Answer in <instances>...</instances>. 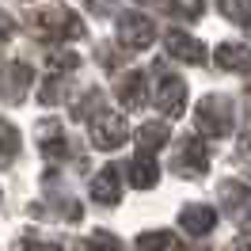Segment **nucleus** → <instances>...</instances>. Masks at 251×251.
<instances>
[{
  "label": "nucleus",
  "instance_id": "nucleus-4",
  "mask_svg": "<svg viewBox=\"0 0 251 251\" xmlns=\"http://www.w3.org/2000/svg\"><path fill=\"white\" fill-rule=\"evenodd\" d=\"M92 141L95 149H118L126 141V118L118 114H99L92 122Z\"/></svg>",
  "mask_w": 251,
  "mask_h": 251
},
{
  "label": "nucleus",
  "instance_id": "nucleus-1",
  "mask_svg": "<svg viewBox=\"0 0 251 251\" xmlns=\"http://www.w3.org/2000/svg\"><path fill=\"white\" fill-rule=\"evenodd\" d=\"M31 27L46 38H80L84 34V23H80L76 12H69L65 4H50V8H38L31 16Z\"/></svg>",
  "mask_w": 251,
  "mask_h": 251
},
{
  "label": "nucleus",
  "instance_id": "nucleus-13",
  "mask_svg": "<svg viewBox=\"0 0 251 251\" xmlns=\"http://www.w3.org/2000/svg\"><path fill=\"white\" fill-rule=\"evenodd\" d=\"M141 251H183V240H175L172 232H149L141 236Z\"/></svg>",
  "mask_w": 251,
  "mask_h": 251
},
{
  "label": "nucleus",
  "instance_id": "nucleus-20",
  "mask_svg": "<svg viewBox=\"0 0 251 251\" xmlns=\"http://www.w3.org/2000/svg\"><path fill=\"white\" fill-rule=\"evenodd\" d=\"M27 251H61V248H57V244H31Z\"/></svg>",
  "mask_w": 251,
  "mask_h": 251
},
{
  "label": "nucleus",
  "instance_id": "nucleus-19",
  "mask_svg": "<svg viewBox=\"0 0 251 251\" xmlns=\"http://www.w3.org/2000/svg\"><path fill=\"white\" fill-rule=\"evenodd\" d=\"M12 31H16V23H12V16H8V12H0V38H8Z\"/></svg>",
  "mask_w": 251,
  "mask_h": 251
},
{
  "label": "nucleus",
  "instance_id": "nucleus-6",
  "mask_svg": "<svg viewBox=\"0 0 251 251\" xmlns=\"http://www.w3.org/2000/svg\"><path fill=\"white\" fill-rule=\"evenodd\" d=\"M92 198L103 205H114L122 198V183H118V172L114 168H103V172L92 179Z\"/></svg>",
  "mask_w": 251,
  "mask_h": 251
},
{
  "label": "nucleus",
  "instance_id": "nucleus-15",
  "mask_svg": "<svg viewBox=\"0 0 251 251\" xmlns=\"http://www.w3.org/2000/svg\"><path fill=\"white\" fill-rule=\"evenodd\" d=\"M16 149H19V133H16V126L0 122V164H8V160L16 156Z\"/></svg>",
  "mask_w": 251,
  "mask_h": 251
},
{
  "label": "nucleus",
  "instance_id": "nucleus-16",
  "mask_svg": "<svg viewBox=\"0 0 251 251\" xmlns=\"http://www.w3.org/2000/svg\"><path fill=\"white\" fill-rule=\"evenodd\" d=\"M217 8L236 23H251V0H217Z\"/></svg>",
  "mask_w": 251,
  "mask_h": 251
},
{
  "label": "nucleus",
  "instance_id": "nucleus-14",
  "mask_svg": "<svg viewBox=\"0 0 251 251\" xmlns=\"http://www.w3.org/2000/svg\"><path fill=\"white\" fill-rule=\"evenodd\" d=\"M137 141H141V149L145 152H152V149H156V145H164L168 141V126L164 122H149V126H141V133H137Z\"/></svg>",
  "mask_w": 251,
  "mask_h": 251
},
{
  "label": "nucleus",
  "instance_id": "nucleus-12",
  "mask_svg": "<svg viewBox=\"0 0 251 251\" xmlns=\"http://www.w3.org/2000/svg\"><path fill=\"white\" fill-rule=\"evenodd\" d=\"M217 65H225V69H248L251 50L248 46H221L217 50Z\"/></svg>",
  "mask_w": 251,
  "mask_h": 251
},
{
  "label": "nucleus",
  "instance_id": "nucleus-3",
  "mask_svg": "<svg viewBox=\"0 0 251 251\" xmlns=\"http://www.w3.org/2000/svg\"><path fill=\"white\" fill-rule=\"evenodd\" d=\"M198 129L209 133V137H225L228 133V107H225V99L209 95V99L198 103Z\"/></svg>",
  "mask_w": 251,
  "mask_h": 251
},
{
  "label": "nucleus",
  "instance_id": "nucleus-11",
  "mask_svg": "<svg viewBox=\"0 0 251 251\" xmlns=\"http://www.w3.org/2000/svg\"><path fill=\"white\" fill-rule=\"evenodd\" d=\"M129 179H133V187H152V183H156V160L137 156L133 168H129Z\"/></svg>",
  "mask_w": 251,
  "mask_h": 251
},
{
  "label": "nucleus",
  "instance_id": "nucleus-17",
  "mask_svg": "<svg viewBox=\"0 0 251 251\" xmlns=\"http://www.w3.org/2000/svg\"><path fill=\"white\" fill-rule=\"evenodd\" d=\"M80 251H122V244H118L114 236H107V232H95L92 240L80 244Z\"/></svg>",
  "mask_w": 251,
  "mask_h": 251
},
{
  "label": "nucleus",
  "instance_id": "nucleus-10",
  "mask_svg": "<svg viewBox=\"0 0 251 251\" xmlns=\"http://www.w3.org/2000/svg\"><path fill=\"white\" fill-rule=\"evenodd\" d=\"M179 225H183L187 232H209V228L217 225V213H213V209H205V205H190V209H183Z\"/></svg>",
  "mask_w": 251,
  "mask_h": 251
},
{
  "label": "nucleus",
  "instance_id": "nucleus-18",
  "mask_svg": "<svg viewBox=\"0 0 251 251\" xmlns=\"http://www.w3.org/2000/svg\"><path fill=\"white\" fill-rule=\"evenodd\" d=\"M172 12L175 16H187V19H198L202 16V0H175Z\"/></svg>",
  "mask_w": 251,
  "mask_h": 251
},
{
  "label": "nucleus",
  "instance_id": "nucleus-2",
  "mask_svg": "<svg viewBox=\"0 0 251 251\" xmlns=\"http://www.w3.org/2000/svg\"><path fill=\"white\" fill-rule=\"evenodd\" d=\"M152 38H156V27H152L145 16L129 12V16L118 19V42H122V46H129V50H145Z\"/></svg>",
  "mask_w": 251,
  "mask_h": 251
},
{
  "label": "nucleus",
  "instance_id": "nucleus-7",
  "mask_svg": "<svg viewBox=\"0 0 251 251\" xmlns=\"http://www.w3.org/2000/svg\"><path fill=\"white\" fill-rule=\"evenodd\" d=\"M183 99H187V88L179 84V80H164L156 88V107L168 114V118H175L179 110H183Z\"/></svg>",
  "mask_w": 251,
  "mask_h": 251
},
{
  "label": "nucleus",
  "instance_id": "nucleus-8",
  "mask_svg": "<svg viewBox=\"0 0 251 251\" xmlns=\"http://www.w3.org/2000/svg\"><path fill=\"white\" fill-rule=\"evenodd\" d=\"M168 50H172L179 61H190V65H198L205 57V46H202V42H194V38H187L183 31L168 34Z\"/></svg>",
  "mask_w": 251,
  "mask_h": 251
},
{
  "label": "nucleus",
  "instance_id": "nucleus-5",
  "mask_svg": "<svg viewBox=\"0 0 251 251\" xmlns=\"http://www.w3.org/2000/svg\"><path fill=\"white\" fill-rule=\"evenodd\" d=\"M205 168H209V156H205V149H202L198 141H183L179 156H175V172H183V175H202Z\"/></svg>",
  "mask_w": 251,
  "mask_h": 251
},
{
  "label": "nucleus",
  "instance_id": "nucleus-9",
  "mask_svg": "<svg viewBox=\"0 0 251 251\" xmlns=\"http://www.w3.org/2000/svg\"><path fill=\"white\" fill-rule=\"evenodd\" d=\"M118 99H122L126 107H141L145 99H149V92H145V76L141 73H129V76H122V84H118Z\"/></svg>",
  "mask_w": 251,
  "mask_h": 251
}]
</instances>
